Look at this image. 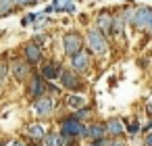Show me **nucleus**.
Masks as SVG:
<instances>
[{"label":"nucleus","instance_id":"nucleus-13","mask_svg":"<svg viewBox=\"0 0 152 146\" xmlns=\"http://www.w3.org/2000/svg\"><path fill=\"white\" fill-rule=\"evenodd\" d=\"M113 15H108V13H100L98 15V19H96V27L102 32V34H110L113 32Z\"/></svg>","mask_w":152,"mask_h":146},{"label":"nucleus","instance_id":"nucleus-6","mask_svg":"<svg viewBox=\"0 0 152 146\" xmlns=\"http://www.w3.org/2000/svg\"><path fill=\"white\" fill-rule=\"evenodd\" d=\"M52 109H54V102H52L50 96L42 94V96L34 98V113H36V117H48L52 113Z\"/></svg>","mask_w":152,"mask_h":146},{"label":"nucleus","instance_id":"nucleus-9","mask_svg":"<svg viewBox=\"0 0 152 146\" xmlns=\"http://www.w3.org/2000/svg\"><path fill=\"white\" fill-rule=\"evenodd\" d=\"M23 56L31 63V65H40L42 63V46H38L36 42H29L23 46Z\"/></svg>","mask_w":152,"mask_h":146},{"label":"nucleus","instance_id":"nucleus-18","mask_svg":"<svg viewBox=\"0 0 152 146\" xmlns=\"http://www.w3.org/2000/svg\"><path fill=\"white\" fill-rule=\"evenodd\" d=\"M67 104L71 106V109H81V106H86V98L83 96H79V94H71V96H67Z\"/></svg>","mask_w":152,"mask_h":146},{"label":"nucleus","instance_id":"nucleus-11","mask_svg":"<svg viewBox=\"0 0 152 146\" xmlns=\"http://www.w3.org/2000/svg\"><path fill=\"white\" fill-rule=\"evenodd\" d=\"M71 67H73L77 73L86 71V69L90 67V54H88V52H83V50H79L77 54H73V56H71Z\"/></svg>","mask_w":152,"mask_h":146},{"label":"nucleus","instance_id":"nucleus-21","mask_svg":"<svg viewBox=\"0 0 152 146\" xmlns=\"http://www.w3.org/2000/svg\"><path fill=\"white\" fill-rule=\"evenodd\" d=\"M34 42H36L38 46H44V44H48V36H44V34H38V36L34 38Z\"/></svg>","mask_w":152,"mask_h":146},{"label":"nucleus","instance_id":"nucleus-3","mask_svg":"<svg viewBox=\"0 0 152 146\" xmlns=\"http://www.w3.org/2000/svg\"><path fill=\"white\" fill-rule=\"evenodd\" d=\"M88 48L94 54H104L106 52V38L98 27H92L88 32Z\"/></svg>","mask_w":152,"mask_h":146},{"label":"nucleus","instance_id":"nucleus-14","mask_svg":"<svg viewBox=\"0 0 152 146\" xmlns=\"http://www.w3.org/2000/svg\"><path fill=\"white\" fill-rule=\"evenodd\" d=\"M104 134H106V125H102V123H92L86 127V136L92 140H100V138H104Z\"/></svg>","mask_w":152,"mask_h":146},{"label":"nucleus","instance_id":"nucleus-25","mask_svg":"<svg viewBox=\"0 0 152 146\" xmlns=\"http://www.w3.org/2000/svg\"><path fill=\"white\" fill-rule=\"evenodd\" d=\"M127 131H129V134H137V131H140V123H137V121H133V123L127 127Z\"/></svg>","mask_w":152,"mask_h":146},{"label":"nucleus","instance_id":"nucleus-26","mask_svg":"<svg viewBox=\"0 0 152 146\" xmlns=\"http://www.w3.org/2000/svg\"><path fill=\"white\" fill-rule=\"evenodd\" d=\"M106 146H127L125 142H119V140H115V142H108Z\"/></svg>","mask_w":152,"mask_h":146},{"label":"nucleus","instance_id":"nucleus-30","mask_svg":"<svg viewBox=\"0 0 152 146\" xmlns=\"http://www.w3.org/2000/svg\"><path fill=\"white\" fill-rule=\"evenodd\" d=\"M34 146H40V144H34Z\"/></svg>","mask_w":152,"mask_h":146},{"label":"nucleus","instance_id":"nucleus-22","mask_svg":"<svg viewBox=\"0 0 152 146\" xmlns=\"http://www.w3.org/2000/svg\"><path fill=\"white\" fill-rule=\"evenodd\" d=\"M88 113H90V109H88V106H81V109H77L75 117H77V119H83V117H88Z\"/></svg>","mask_w":152,"mask_h":146},{"label":"nucleus","instance_id":"nucleus-15","mask_svg":"<svg viewBox=\"0 0 152 146\" xmlns=\"http://www.w3.org/2000/svg\"><path fill=\"white\" fill-rule=\"evenodd\" d=\"M50 7H52V13H63V11L73 13L75 11V4L71 2V0H54Z\"/></svg>","mask_w":152,"mask_h":146},{"label":"nucleus","instance_id":"nucleus-19","mask_svg":"<svg viewBox=\"0 0 152 146\" xmlns=\"http://www.w3.org/2000/svg\"><path fill=\"white\" fill-rule=\"evenodd\" d=\"M15 7H17V4H15V0H0V17L11 15Z\"/></svg>","mask_w":152,"mask_h":146},{"label":"nucleus","instance_id":"nucleus-10","mask_svg":"<svg viewBox=\"0 0 152 146\" xmlns=\"http://www.w3.org/2000/svg\"><path fill=\"white\" fill-rule=\"evenodd\" d=\"M61 73H63V69H61V65L58 63H46V65H42L40 67V75L46 79V81H54V79H61Z\"/></svg>","mask_w":152,"mask_h":146},{"label":"nucleus","instance_id":"nucleus-7","mask_svg":"<svg viewBox=\"0 0 152 146\" xmlns=\"http://www.w3.org/2000/svg\"><path fill=\"white\" fill-rule=\"evenodd\" d=\"M42 94H46V79L42 75H31L27 79V96L38 98Z\"/></svg>","mask_w":152,"mask_h":146},{"label":"nucleus","instance_id":"nucleus-4","mask_svg":"<svg viewBox=\"0 0 152 146\" xmlns=\"http://www.w3.org/2000/svg\"><path fill=\"white\" fill-rule=\"evenodd\" d=\"M79 50H83V38H81L79 34H75V32L67 34V36L63 38V52L69 54V56H73V54H77Z\"/></svg>","mask_w":152,"mask_h":146},{"label":"nucleus","instance_id":"nucleus-5","mask_svg":"<svg viewBox=\"0 0 152 146\" xmlns=\"http://www.w3.org/2000/svg\"><path fill=\"white\" fill-rule=\"evenodd\" d=\"M133 25L142 27V29H148L152 32V9H146V7H140L133 11V17H131Z\"/></svg>","mask_w":152,"mask_h":146},{"label":"nucleus","instance_id":"nucleus-24","mask_svg":"<svg viewBox=\"0 0 152 146\" xmlns=\"http://www.w3.org/2000/svg\"><path fill=\"white\" fill-rule=\"evenodd\" d=\"M38 0H15L17 7H29V4H36Z\"/></svg>","mask_w":152,"mask_h":146},{"label":"nucleus","instance_id":"nucleus-23","mask_svg":"<svg viewBox=\"0 0 152 146\" xmlns=\"http://www.w3.org/2000/svg\"><path fill=\"white\" fill-rule=\"evenodd\" d=\"M36 21V15H25L23 19H21V25L25 27V25H29V23H34Z\"/></svg>","mask_w":152,"mask_h":146},{"label":"nucleus","instance_id":"nucleus-1","mask_svg":"<svg viewBox=\"0 0 152 146\" xmlns=\"http://www.w3.org/2000/svg\"><path fill=\"white\" fill-rule=\"evenodd\" d=\"M9 71L15 77V81H27L31 77V63L23 56V59H13L9 63Z\"/></svg>","mask_w":152,"mask_h":146},{"label":"nucleus","instance_id":"nucleus-28","mask_svg":"<svg viewBox=\"0 0 152 146\" xmlns=\"http://www.w3.org/2000/svg\"><path fill=\"white\" fill-rule=\"evenodd\" d=\"M13 146H25V144H23L21 140H15V142H13Z\"/></svg>","mask_w":152,"mask_h":146},{"label":"nucleus","instance_id":"nucleus-20","mask_svg":"<svg viewBox=\"0 0 152 146\" xmlns=\"http://www.w3.org/2000/svg\"><path fill=\"white\" fill-rule=\"evenodd\" d=\"M9 61H4V59H0V86H4V81H7V77H9Z\"/></svg>","mask_w":152,"mask_h":146},{"label":"nucleus","instance_id":"nucleus-17","mask_svg":"<svg viewBox=\"0 0 152 146\" xmlns=\"http://www.w3.org/2000/svg\"><path fill=\"white\" fill-rule=\"evenodd\" d=\"M106 134H110V136H121V134H123V123H121V119H108V121H106Z\"/></svg>","mask_w":152,"mask_h":146},{"label":"nucleus","instance_id":"nucleus-12","mask_svg":"<svg viewBox=\"0 0 152 146\" xmlns=\"http://www.w3.org/2000/svg\"><path fill=\"white\" fill-rule=\"evenodd\" d=\"M25 134H27L29 140H34V142H42V140L46 138V127H44L42 123H29V125L25 127Z\"/></svg>","mask_w":152,"mask_h":146},{"label":"nucleus","instance_id":"nucleus-8","mask_svg":"<svg viewBox=\"0 0 152 146\" xmlns=\"http://www.w3.org/2000/svg\"><path fill=\"white\" fill-rule=\"evenodd\" d=\"M61 84H63V88H67V90H79L81 88V79H79V75H77V71L73 69H63V73H61Z\"/></svg>","mask_w":152,"mask_h":146},{"label":"nucleus","instance_id":"nucleus-2","mask_svg":"<svg viewBox=\"0 0 152 146\" xmlns=\"http://www.w3.org/2000/svg\"><path fill=\"white\" fill-rule=\"evenodd\" d=\"M61 134L65 138H77V136H86V125L81 123V119H77L75 115L65 117L61 121Z\"/></svg>","mask_w":152,"mask_h":146},{"label":"nucleus","instance_id":"nucleus-27","mask_svg":"<svg viewBox=\"0 0 152 146\" xmlns=\"http://www.w3.org/2000/svg\"><path fill=\"white\" fill-rule=\"evenodd\" d=\"M146 146H152V131H150L148 138H146Z\"/></svg>","mask_w":152,"mask_h":146},{"label":"nucleus","instance_id":"nucleus-29","mask_svg":"<svg viewBox=\"0 0 152 146\" xmlns=\"http://www.w3.org/2000/svg\"><path fill=\"white\" fill-rule=\"evenodd\" d=\"M148 113H150V115H152V100H150V102H148Z\"/></svg>","mask_w":152,"mask_h":146},{"label":"nucleus","instance_id":"nucleus-16","mask_svg":"<svg viewBox=\"0 0 152 146\" xmlns=\"http://www.w3.org/2000/svg\"><path fill=\"white\" fill-rule=\"evenodd\" d=\"M46 146H65V142H67V138L63 136V134H46V138L42 140Z\"/></svg>","mask_w":152,"mask_h":146}]
</instances>
